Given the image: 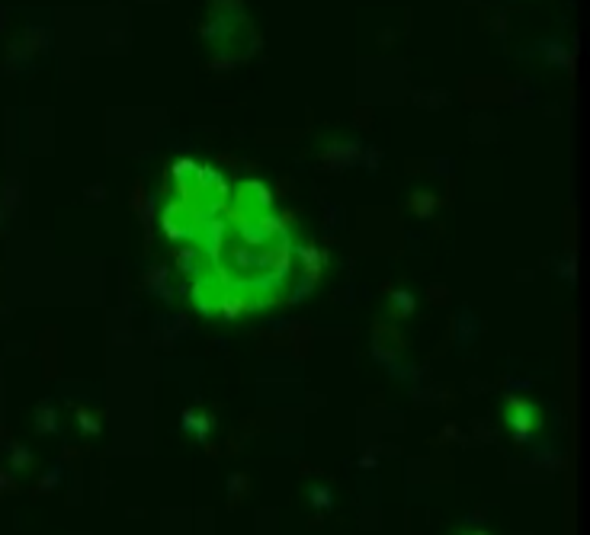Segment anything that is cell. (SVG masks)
<instances>
[{"label": "cell", "instance_id": "obj_3", "mask_svg": "<svg viewBox=\"0 0 590 535\" xmlns=\"http://www.w3.org/2000/svg\"><path fill=\"white\" fill-rule=\"evenodd\" d=\"M395 305H398V311L404 314V311L414 305V298H411V295H404V292H398V295H395Z\"/></svg>", "mask_w": 590, "mask_h": 535}, {"label": "cell", "instance_id": "obj_1", "mask_svg": "<svg viewBox=\"0 0 590 535\" xmlns=\"http://www.w3.org/2000/svg\"><path fill=\"white\" fill-rule=\"evenodd\" d=\"M510 426H514L516 439H526V436H530V430L536 426V420H533V408H530V404H523V401H516L514 408H510Z\"/></svg>", "mask_w": 590, "mask_h": 535}, {"label": "cell", "instance_id": "obj_5", "mask_svg": "<svg viewBox=\"0 0 590 535\" xmlns=\"http://www.w3.org/2000/svg\"><path fill=\"white\" fill-rule=\"evenodd\" d=\"M302 253H305V260H308V266H315V270H318V250H308V247H305Z\"/></svg>", "mask_w": 590, "mask_h": 535}, {"label": "cell", "instance_id": "obj_2", "mask_svg": "<svg viewBox=\"0 0 590 535\" xmlns=\"http://www.w3.org/2000/svg\"><path fill=\"white\" fill-rule=\"evenodd\" d=\"M183 430H189L199 443H203V439L209 436V430H212V420H209L205 414H196V410H186V414H183Z\"/></svg>", "mask_w": 590, "mask_h": 535}, {"label": "cell", "instance_id": "obj_6", "mask_svg": "<svg viewBox=\"0 0 590 535\" xmlns=\"http://www.w3.org/2000/svg\"><path fill=\"white\" fill-rule=\"evenodd\" d=\"M475 535H484V532H475Z\"/></svg>", "mask_w": 590, "mask_h": 535}, {"label": "cell", "instance_id": "obj_4", "mask_svg": "<svg viewBox=\"0 0 590 535\" xmlns=\"http://www.w3.org/2000/svg\"><path fill=\"white\" fill-rule=\"evenodd\" d=\"M311 500H315L318 506H327V503H331V497H327V490H324V487H315V490H311Z\"/></svg>", "mask_w": 590, "mask_h": 535}]
</instances>
